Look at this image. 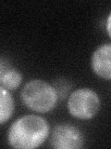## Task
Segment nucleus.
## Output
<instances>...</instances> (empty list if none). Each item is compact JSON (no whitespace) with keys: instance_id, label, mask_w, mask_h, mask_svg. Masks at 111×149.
Masks as SVG:
<instances>
[{"instance_id":"1a4fd4ad","label":"nucleus","mask_w":111,"mask_h":149,"mask_svg":"<svg viewBox=\"0 0 111 149\" xmlns=\"http://www.w3.org/2000/svg\"><path fill=\"white\" fill-rule=\"evenodd\" d=\"M110 19H111V14L109 13V15L108 17V21H106V32H108V36H111V32H110Z\"/></svg>"},{"instance_id":"20e7f679","label":"nucleus","mask_w":111,"mask_h":149,"mask_svg":"<svg viewBox=\"0 0 111 149\" xmlns=\"http://www.w3.org/2000/svg\"><path fill=\"white\" fill-rule=\"evenodd\" d=\"M84 143L82 132L69 123L57 125L51 134L49 146L57 149H79Z\"/></svg>"},{"instance_id":"7ed1b4c3","label":"nucleus","mask_w":111,"mask_h":149,"mask_svg":"<svg viewBox=\"0 0 111 149\" xmlns=\"http://www.w3.org/2000/svg\"><path fill=\"white\" fill-rule=\"evenodd\" d=\"M100 99L98 94L91 88H82L74 91L68 100V110L78 119H91L98 113Z\"/></svg>"},{"instance_id":"423d86ee","label":"nucleus","mask_w":111,"mask_h":149,"mask_svg":"<svg viewBox=\"0 0 111 149\" xmlns=\"http://www.w3.org/2000/svg\"><path fill=\"white\" fill-rule=\"evenodd\" d=\"M14 108L15 104L10 91L0 85V124L10 119Z\"/></svg>"},{"instance_id":"f03ea898","label":"nucleus","mask_w":111,"mask_h":149,"mask_svg":"<svg viewBox=\"0 0 111 149\" xmlns=\"http://www.w3.org/2000/svg\"><path fill=\"white\" fill-rule=\"evenodd\" d=\"M21 98L23 104L29 109L38 113H47L57 105L58 94L48 82L32 79L23 87Z\"/></svg>"},{"instance_id":"0eeeda50","label":"nucleus","mask_w":111,"mask_h":149,"mask_svg":"<svg viewBox=\"0 0 111 149\" xmlns=\"http://www.w3.org/2000/svg\"><path fill=\"white\" fill-rule=\"evenodd\" d=\"M22 81L21 74L17 69L9 68L5 73L1 80V86L7 88L8 91H13L21 85Z\"/></svg>"},{"instance_id":"6e6552de","label":"nucleus","mask_w":111,"mask_h":149,"mask_svg":"<svg viewBox=\"0 0 111 149\" xmlns=\"http://www.w3.org/2000/svg\"><path fill=\"white\" fill-rule=\"evenodd\" d=\"M8 66V63L6 60H3L2 58H0V83H1V80H2V77L5 74L8 70L9 69Z\"/></svg>"},{"instance_id":"39448f33","label":"nucleus","mask_w":111,"mask_h":149,"mask_svg":"<svg viewBox=\"0 0 111 149\" xmlns=\"http://www.w3.org/2000/svg\"><path fill=\"white\" fill-rule=\"evenodd\" d=\"M92 68L97 77L106 80L111 78V44L98 47L92 56Z\"/></svg>"},{"instance_id":"f257e3e1","label":"nucleus","mask_w":111,"mask_h":149,"mask_svg":"<svg viewBox=\"0 0 111 149\" xmlns=\"http://www.w3.org/2000/svg\"><path fill=\"white\" fill-rule=\"evenodd\" d=\"M49 132V124L45 118L26 115L12 123L8 132V142L13 148L34 149L45 143Z\"/></svg>"}]
</instances>
